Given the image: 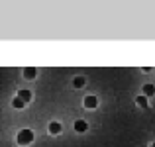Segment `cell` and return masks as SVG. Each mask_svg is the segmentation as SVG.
Instances as JSON below:
<instances>
[{
  "label": "cell",
  "instance_id": "obj_1",
  "mask_svg": "<svg viewBox=\"0 0 155 147\" xmlns=\"http://www.w3.org/2000/svg\"><path fill=\"white\" fill-rule=\"evenodd\" d=\"M16 141H18L20 145H30L31 141H34V132H31V129H20L18 136H16Z\"/></svg>",
  "mask_w": 155,
  "mask_h": 147
},
{
  "label": "cell",
  "instance_id": "obj_2",
  "mask_svg": "<svg viewBox=\"0 0 155 147\" xmlns=\"http://www.w3.org/2000/svg\"><path fill=\"white\" fill-rule=\"evenodd\" d=\"M84 106H87V108H96V106H98V98L96 96H87L84 98Z\"/></svg>",
  "mask_w": 155,
  "mask_h": 147
},
{
  "label": "cell",
  "instance_id": "obj_3",
  "mask_svg": "<svg viewBox=\"0 0 155 147\" xmlns=\"http://www.w3.org/2000/svg\"><path fill=\"white\" fill-rule=\"evenodd\" d=\"M35 75H38V71H35V69L34 67H26V69H24V77H26V79H35Z\"/></svg>",
  "mask_w": 155,
  "mask_h": 147
},
{
  "label": "cell",
  "instance_id": "obj_4",
  "mask_svg": "<svg viewBox=\"0 0 155 147\" xmlns=\"http://www.w3.org/2000/svg\"><path fill=\"white\" fill-rule=\"evenodd\" d=\"M87 128H88V124H87L84 120H77V122H75V129H77V132L83 133V132H87Z\"/></svg>",
  "mask_w": 155,
  "mask_h": 147
},
{
  "label": "cell",
  "instance_id": "obj_5",
  "mask_svg": "<svg viewBox=\"0 0 155 147\" xmlns=\"http://www.w3.org/2000/svg\"><path fill=\"white\" fill-rule=\"evenodd\" d=\"M59 132H61V124H59V122H51V124H49V133L57 136Z\"/></svg>",
  "mask_w": 155,
  "mask_h": 147
},
{
  "label": "cell",
  "instance_id": "obj_6",
  "mask_svg": "<svg viewBox=\"0 0 155 147\" xmlns=\"http://www.w3.org/2000/svg\"><path fill=\"white\" fill-rule=\"evenodd\" d=\"M155 94V87L153 84H143V96L147 98V96H153Z\"/></svg>",
  "mask_w": 155,
  "mask_h": 147
},
{
  "label": "cell",
  "instance_id": "obj_7",
  "mask_svg": "<svg viewBox=\"0 0 155 147\" xmlns=\"http://www.w3.org/2000/svg\"><path fill=\"white\" fill-rule=\"evenodd\" d=\"M18 98H22L24 102H28V100H31V92L30 90H20L18 92Z\"/></svg>",
  "mask_w": 155,
  "mask_h": 147
},
{
  "label": "cell",
  "instance_id": "obj_8",
  "mask_svg": "<svg viewBox=\"0 0 155 147\" xmlns=\"http://www.w3.org/2000/svg\"><path fill=\"white\" fill-rule=\"evenodd\" d=\"M12 106H14V108H18V110H20V108H24V106H26V102H24L22 98H18V96H16L14 100H12Z\"/></svg>",
  "mask_w": 155,
  "mask_h": 147
},
{
  "label": "cell",
  "instance_id": "obj_9",
  "mask_svg": "<svg viewBox=\"0 0 155 147\" xmlns=\"http://www.w3.org/2000/svg\"><path fill=\"white\" fill-rule=\"evenodd\" d=\"M73 84H75L77 88L84 87V77H75V80H73Z\"/></svg>",
  "mask_w": 155,
  "mask_h": 147
},
{
  "label": "cell",
  "instance_id": "obj_10",
  "mask_svg": "<svg viewBox=\"0 0 155 147\" xmlns=\"http://www.w3.org/2000/svg\"><path fill=\"white\" fill-rule=\"evenodd\" d=\"M136 102H137V106H141V108H145V106H147V98H145L143 94L137 96V98H136Z\"/></svg>",
  "mask_w": 155,
  "mask_h": 147
},
{
  "label": "cell",
  "instance_id": "obj_11",
  "mask_svg": "<svg viewBox=\"0 0 155 147\" xmlns=\"http://www.w3.org/2000/svg\"><path fill=\"white\" fill-rule=\"evenodd\" d=\"M151 147H155V143H151Z\"/></svg>",
  "mask_w": 155,
  "mask_h": 147
}]
</instances>
